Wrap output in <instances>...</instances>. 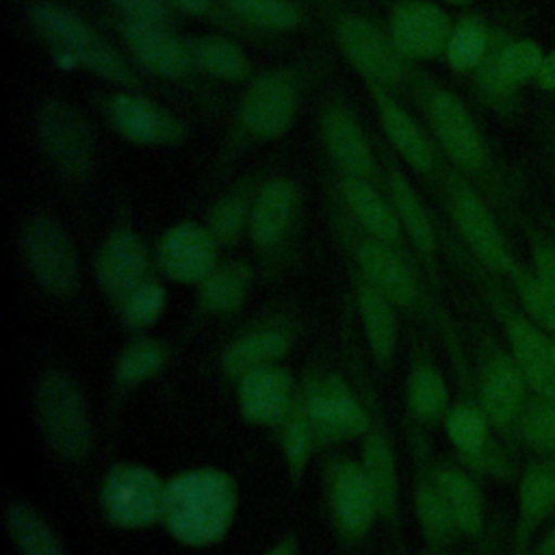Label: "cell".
Segmentation results:
<instances>
[{
  "label": "cell",
  "mask_w": 555,
  "mask_h": 555,
  "mask_svg": "<svg viewBox=\"0 0 555 555\" xmlns=\"http://www.w3.org/2000/svg\"><path fill=\"white\" fill-rule=\"evenodd\" d=\"M301 206L299 184L286 176L275 173L256 184L247 234L260 251H275L291 234Z\"/></svg>",
  "instance_id": "17"
},
{
  "label": "cell",
  "mask_w": 555,
  "mask_h": 555,
  "mask_svg": "<svg viewBox=\"0 0 555 555\" xmlns=\"http://www.w3.org/2000/svg\"><path fill=\"white\" fill-rule=\"evenodd\" d=\"M555 503V468L535 466L520 483V512L525 520H535L544 516Z\"/></svg>",
  "instance_id": "41"
},
{
  "label": "cell",
  "mask_w": 555,
  "mask_h": 555,
  "mask_svg": "<svg viewBox=\"0 0 555 555\" xmlns=\"http://www.w3.org/2000/svg\"><path fill=\"white\" fill-rule=\"evenodd\" d=\"M382 184L392 202V208L401 223L403 236L410 238V243L423 258L431 260L436 256L438 236H436L434 219H431L421 193L414 189L408 173L403 169H399V165L392 160L384 169Z\"/></svg>",
  "instance_id": "23"
},
{
  "label": "cell",
  "mask_w": 555,
  "mask_h": 555,
  "mask_svg": "<svg viewBox=\"0 0 555 555\" xmlns=\"http://www.w3.org/2000/svg\"><path fill=\"white\" fill-rule=\"evenodd\" d=\"M121 317L130 327H147L152 325L165 308V288L152 278L134 288L121 304Z\"/></svg>",
  "instance_id": "43"
},
{
  "label": "cell",
  "mask_w": 555,
  "mask_h": 555,
  "mask_svg": "<svg viewBox=\"0 0 555 555\" xmlns=\"http://www.w3.org/2000/svg\"><path fill=\"white\" fill-rule=\"evenodd\" d=\"M115 9V17L134 20V22H152L163 26H173L176 13L163 0H108Z\"/></svg>",
  "instance_id": "48"
},
{
  "label": "cell",
  "mask_w": 555,
  "mask_h": 555,
  "mask_svg": "<svg viewBox=\"0 0 555 555\" xmlns=\"http://www.w3.org/2000/svg\"><path fill=\"white\" fill-rule=\"evenodd\" d=\"M362 470L375 494L377 509L384 516H390L397 507V492H399L397 466H395V455L388 440L377 431L369 434L364 440Z\"/></svg>",
  "instance_id": "35"
},
{
  "label": "cell",
  "mask_w": 555,
  "mask_h": 555,
  "mask_svg": "<svg viewBox=\"0 0 555 555\" xmlns=\"http://www.w3.org/2000/svg\"><path fill=\"white\" fill-rule=\"evenodd\" d=\"M317 436L343 440L366 429L369 421L356 397L338 382H325L317 388L304 408Z\"/></svg>",
  "instance_id": "24"
},
{
  "label": "cell",
  "mask_w": 555,
  "mask_h": 555,
  "mask_svg": "<svg viewBox=\"0 0 555 555\" xmlns=\"http://www.w3.org/2000/svg\"><path fill=\"white\" fill-rule=\"evenodd\" d=\"M522 434L535 451L546 453L555 449V399H542L529 410Z\"/></svg>",
  "instance_id": "46"
},
{
  "label": "cell",
  "mask_w": 555,
  "mask_h": 555,
  "mask_svg": "<svg viewBox=\"0 0 555 555\" xmlns=\"http://www.w3.org/2000/svg\"><path fill=\"white\" fill-rule=\"evenodd\" d=\"M551 356H553V362H555V343H551Z\"/></svg>",
  "instance_id": "54"
},
{
  "label": "cell",
  "mask_w": 555,
  "mask_h": 555,
  "mask_svg": "<svg viewBox=\"0 0 555 555\" xmlns=\"http://www.w3.org/2000/svg\"><path fill=\"white\" fill-rule=\"evenodd\" d=\"M20 249L35 282L54 297H69L80 282V262L72 234L50 212L35 210L20 228Z\"/></svg>",
  "instance_id": "7"
},
{
  "label": "cell",
  "mask_w": 555,
  "mask_h": 555,
  "mask_svg": "<svg viewBox=\"0 0 555 555\" xmlns=\"http://www.w3.org/2000/svg\"><path fill=\"white\" fill-rule=\"evenodd\" d=\"M301 93V78L293 67H271L251 76L236 108L241 134L256 143L282 139L299 115Z\"/></svg>",
  "instance_id": "6"
},
{
  "label": "cell",
  "mask_w": 555,
  "mask_h": 555,
  "mask_svg": "<svg viewBox=\"0 0 555 555\" xmlns=\"http://www.w3.org/2000/svg\"><path fill=\"white\" fill-rule=\"evenodd\" d=\"M165 364V349L160 343L139 338L124 349L117 362V379L121 384H139L156 375Z\"/></svg>",
  "instance_id": "39"
},
{
  "label": "cell",
  "mask_w": 555,
  "mask_h": 555,
  "mask_svg": "<svg viewBox=\"0 0 555 555\" xmlns=\"http://www.w3.org/2000/svg\"><path fill=\"white\" fill-rule=\"evenodd\" d=\"M349 247L358 275L382 291L395 306L414 308L421 299L418 280L395 245L375 241L360 230L349 232Z\"/></svg>",
  "instance_id": "16"
},
{
  "label": "cell",
  "mask_w": 555,
  "mask_h": 555,
  "mask_svg": "<svg viewBox=\"0 0 555 555\" xmlns=\"http://www.w3.org/2000/svg\"><path fill=\"white\" fill-rule=\"evenodd\" d=\"M100 291L121 304L134 288L150 280V251L128 225L113 230L100 245L93 262Z\"/></svg>",
  "instance_id": "18"
},
{
  "label": "cell",
  "mask_w": 555,
  "mask_h": 555,
  "mask_svg": "<svg viewBox=\"0 0 555 555\" xmlns=\"http://www.w3.org/2000/svg\"><path fill=\"white\" fill-rule=\"evenodd\" d=\"M264 555H295V542L291 538L278 542L275 546H271Z\"/></svg>",
  "instance_id": "51"
},
{
  "label": "cell",
  "mask_w": 555,
  "mask_h": 555,
  "mask_svg": "<svg viewBox=\"0 0 555 555\" xmlns=\"http://www.w3.org/2000/svg\"><path fill=\"white\" fill-rule=\"evenodd\" d=\"M102 108L111 128L137 147L169 150L189 139V126L176 113L137 89L108 93Z\"/></svg>",
  "instance_id": "9"
},
{
  "label": "cell",
  "mask_w": 555,
  "mask_h": 555,
  "mask_svg": "<svg viewBox=\"0 0 555 555\" xmlns=\"http://www.w3.org/2000/svg\"><path fill=\"white\" fill-rule=\"evenodd\" d=\"M408 403L414 416L434 423L447 408V386L440 373L431 366H418L408 386Z\"/></svg>",
  "instance_id": "38"
},
{
  "label": "cell",
  "mask_w": 555,
  "mask_h": 555,
  "mask_svg": "<svg viewBox=\"0 0 555 555\" xmlns=\"http://www.w3.org/2000/svg\"><path fill=\"white\" fill-rule=\"evenodd\" d=\"M176 15H189V17H197L204 22H210L215 26H223L225 30H236V33H245L234 20L232 15L225 11L221 0H163Z\"/></svg>",
  "instance_id": "47"
},
{
  "label": "cell",
  "mask_w": 555,
  "mask_h": 555,
  "mask_svg": "<svg viewBox=\"0 0 555 555\" xmlns=\"http://www.w3.org/2000/svg\"><path fill=\"white\" fill-rule=\"evenodd\" d=\"M525 377L512 358H494L483 375L481 405L494 425H507L520 410Z\"/></svg>",
  "instance_id": "30"
},
{
  "label": "cell",
  "mask_w": 555,
  "mask_h": 555,
  "mask_svg": "<svg viewBox=\"0 0 555 555\" xmlns=\"http://www.w3.org/2000/svg\"><path fill=\"white\" fill-rule=\"evenodd\" d=\"M366 89L379 128L395 156L421 178H436L440 171V150L429 130L397 100L395 91L375 85H366Z\"/></svg>",
  "instance_id": "13"
},
{
  "label": "cell",
  "mask_w": 555,
  "mask_h": 555,
  "mask_svg": "<svg viewBox=\"0 0 555 555\" xmlns=\"http://www.w3.org/2000/svg\"><path fill=\"white\" fill-rule=\"evenodd\" d=\"M189 46L195 72L223 82L251 80V59L234 39L225 35H204L189 39Z\"/></svg>",
  "instance_id": "27"
},
{
  "label": "cell",
  "mask_w": 555,
  "mask_h": 555,
  "mask_svg": "<svg viewBox=\"0 0 555 555\" xmlns=\"http://www.w3.org/2000/svg\"><path fill=\"white\" fill-rule=\"evenodd\" d=\"M451 28V15L436 0H397L388 15L392 43L410 65L442 59Z\"/></svg>",
  "instance_id": "15"
},
{
  "label": "cell",
  "mask_w": 555,
  "mask_h": 555,
  "mask_svg": "<svg viewBox=\"0 0 555 555\" xmlns=\"http://www.w3.org/2000/svg\"><path fill=\"white\" fill-rule=\"evenodd\" d=\"M115 28L126 52L143 72L163 80H184L195 74L189 39H182L173 26L117 17Z\"/></svg>",
  "instance_id": "14"
},
{
  "label": "cell",
  "mask_w": 555,
  "mask_h": 555,
  "mask_svg": "<svg viewBox=\"0 0 555 555\" xmlns=\"http://www.w3.org/2000/svg\"><path fill=\"white\" fill-rule=\"evenodd\" d=\"M219 243L206 225L180 221L171 225L156 245V262L160 271L180 284H202L219 264Z\"/></svg>",
  "instance_id": "19"
},
{
  "label": "cell",
  "mask_w": 555,
  "mask_h": 555,
  "mask_svg": "<svg viewBox=\"0 0 555 555\" xmlns=\"http://www.w3.org/2000/svg\"><path fill=\"white\" fill-rule=\"evenodd\" d=\"M327 22L334 46L364 85L395 91L410 80V63L399 54L388 28L349 9L334 11Z\"/></svg>",
  "instance_id": "5"
},
{
  "label": "cell",
  "mask_w": 555,
  "mask_h": 555,
  "mask_svg": "<svg viewBox=\"0 0 555 555\" xmlns=\"http://www.w3.org/2000/svg\"><path fill=\"white\" fill-rule=\"evenodd\" d=\"M33 397L48 447L65 460L82 457L91 447V418L78 386L61 371H46Z\"/></svg>",
  "instance_id": "8"
},
{
  "label": "cell",
  "mask_w": 555,
  "mask_h": 555,
  "mask_svg": "<svg viewBox=\"0 0 555 555\" xmlns=\"http://www.w3.org/2000/svg\"><path fill=\"white\" fill-rule=\"evenodd\" d=\"M336 193L340 208L356 230L388 245H397L401 241V223L384 184L379 186V182L338 173Z\"/></svg>",
  "instance_id": "20"
},
{
  "label": "cell",
  "mask_w": 555,
  "mask_h": 555,
  "mask_svg": "<svg viewBox=\"0 0 555 555\" xmlns=\"http://www.w3.org/2000/svg\"><path fill=\"white\" fill-rule=\"evenodd\" d=\"M533 273L551 293H555V249L546 245L533 247Z\"/></svg>",
  "instance_id": "49"
},
{
  "label": "cell",
  "mask_w": 555,
  "mask_h": 555,
  "mask_svg": "<svg viewBox=\"0 0 555 555\" xmlns=\"http://www.w3.org/2000/svg\"><path fill=\"white\" fill-rule=\"evenodd\" d=\"M251 269L245 262H225L217 264L199 284V301L204 310L215 314L236 312L251 288Z\"/></svg>",
  "instance_id": "31"
},
{
  "label": "cell",
  "mask_w": 555,
  "mask_h": 555,
  "mask_svg": "<svg viewBox=\"0 0 555 555\" xmlns=\"http://www.w3.org/2000/svg\"><path fill=\"white\" fill-rule=\"evenodd\" d=\"M447 436L464 455H477L486 442V418L470 405H457L447 414Z\"/></svg>",
  "instance_id": "42"
},
{
  "label": "cell",
  "mask_w": 555,
  "mask_h": 555,
  "mask_svg": "<svg viewBox=\"0 0 555 555\" xmlns=\"http://www.w3.org/2000/svg\"><path fill=\"white\" fill-rule=\"evenodd\" d=\"M410 82L438 150L457 167V171L466 176H483L490 169V152L464 100L425 74L410 72Z\"/></svg>",
  "instance_id": "3"
},
{
  "label": "cell",
  "mask_w": 555,
  "mask_h": 555,
  "mask_svg": "<svg viewBox=\"0 0 555 555\" xmlns=\"http://www.w3.org/2000/svg\"><path fill=\"white\" fill-rule=\"evenodd\" d=\"M356 306L375 360L388 362L397 349V306L360 275L356 282Z\"/></svg>",
  "instance_id": "28"
},
{
  "label": "cell",
  "mask_w": 555,
  "mask_h": 555,
  "mask_svg": "<svg viewBox=\"0 0 555 555\" xmlns=\"http://www.w3.org/2000/svg\"><path fill=\"white\" fill-rule=\"evenodd\" d=\"M494 46V37L488 24L477 15H466L453 22L444 61L455 72H475L486 63L490 50Z\"/></svg>",
  "instance_id": "34"
},
{
  "label": "cell",
  "mask_w": 555,
  "mask_h": 555,
  "mask_svg": "<svg viewBox=\"0 0 555 555\" xmlns=\"http://www.w3.org/2000/svg\"><path fill=\"white\" fill-rule=\"evenodd\" d=\"M225 11L245 33L286 35L306 24V13L295 0H221Z\"/></svg>",
  "instance_id": "29"
},
{
  "label": "cell",
  "mask_w": 555,
  "mask_h": 555,
  "mask_svg": "<svg viewBox=\"0 0 555 555\" xmlns=\"http://www.w3.org/2000/svg\"><path fill=\"white\" fill-rule=\"evenodd\" d=\"M436 2H440L444 7H464V4H470L475 0H436Z\"/></svg>",
  "instance_id": "53"
},
{
  "label": "cell",
  "mask_w": 555,
  "mask_h": 555,
  "mask_svg": "<svg viewBox=\"0 0 555 555\" xmlns=\"http://www.w3.org/2000/svg\"><path fill=\"white\" fill-rule=\"evenodd\" d=\"M542 59L544 52L533 39L494 41L486 63L477 69L479 85L490 95H503L525 82H533Z\"/></svg>",
  "instance_id": "22"
},
{
  "label": "cell",
  "mask_w": 555,
  "mask_h": 555,
  "mask_svg": "<svg viewBox=\"0 0 555 555\" xmlns=\"http://www.w3.org/2000/svg\"><path fill=\"white\" fill-rule=\"evenodd\" d=\"M434 483L447 499L453 512V518L457 522V529H462L468 535H477L481 531L483 514H481V499L473 481L455 468H442L436 473Z\"/></svg>",
  "instance_id": "37"
},
{
  "label": "cell",
  "mask_w": 555,
  "mask_h": 555,
  "mask_svg": "<svg viewBox=\"0 0 555 555\" xmlns=\"http://www.w3.org/2000/svg\"><path fill=\"white\" fill-rule=\"evenodd\" d=\"M314 436L317 434H314V429H312L304 410L293 414V418L286 423L282 442H284L286 462H288L293 473H301V468L306 466V462L310 457V451H312Z\"/></svg>",
  "instance_id": "45"
},
{
  "label": "cell",
  "mask_w": 555,
  "mask_h": 555,
  "mask_svg": "<svg viewBox=\"0 0 555 555\" xmlns=\"http://www.w3.org/2000/svg\"><path fill=\"white\" fill-rule=\"evenodd\" d=\"M256 184L251 178H245L210 206L204 225L219 245H232L247 232Z\"/></svg>",
  "instance_id": "32"
},
{
  "label": "cell",
  "mask_w": 555,
  "mask_h": 555,
  "mask_svg": "<svg viewBox=\"0 0 555 555\" xmlns=\"http://www.w3.org/2000/svg\"><path fill=\"white\" fill-rule=\"evenodd\" d=\"M4 522L22 555H63V546L50 525L26 503H9L4 509Z\"/></svg>",
  "instance_id": "36"
},
{
  "label": "cell",
  "mask_w": 555,
  "mask_h": 555,
  "mask_svg": "<svg viewBox=\"0 0 555 555\" xmlns=\"http://www.w3.org/2000/svg\"><path fill=\"white\" fill-rule=\"evenodd\" d=\"M236 488L215 468L182 473L165 483L163 522L169 533L189 544L206 546L225 535L234 518Z\"/></svg>",
  "instance_id": "2"
},
{
  "label": "cell",
  "mask_w": 555,
  "mask_h": 555,
  "mask_svg": "<svg viewBox=\"0 0 555 555\" xmlns=\"http://www.w3.org/2000/svg\"><path fill=\"white\" fill-rule=\"evenodd\" d=\"M30 2H35V0H30Z\"/></svg>",
  "instance_id": "55"
},
{
  "label": "cell",
  "mask_w": 555,
  "mask_h": 555,
  "mask_svg": "<svg viewBox=\"0 0 555 555\" xmlns=\"http://www.w3.org/2000/svg\"><path fill=\"white\" fill-rule=\"evenodd\" d=\"M165 483L145 466L124 464L106 473L100 488L104 516L124 529L152 525L163 516Z\"/></svg>",
  "instance_id": "12"
},
{
  "label": "cell",
  "mask_w": 555,
  "mask_h": 555,
  "mask_svg": "<svg viewBox=\"0 0 555 555\" xmlns=\"http://www.w3.org/2000/svg\"><path fill=\"white\" fill-rule=\"evenodd\" d=\"M416 516L429 540H449L457 529L453 512L438 486H421L416 492Z\"/></svg>",
  "instance_id": "40"
},
{
  "label": "cell",
  "mask_w": 555,
  "mask_h": 555,
  "mask_svg": "<svg viewBox=\"0 0 555 555\" xmlns=\"http://www.w3.org/2000/svg\"><path fill=\"white\" fill-rule=\"evenodd\" d=\"M332 507L340 531L349 538H360L369 531L377 509L371 483L356 464H343L332 477Z\"/></svg>",
  "instance_id": "26"
},
{
  "label": "cell",
  "mask_w": 555,
  "mask_h": 555,
  "mask_svg": "<svg viewBox=\"0 0 555 555\" xmlns=\"http://www.w3.org/2000/svg\"><path fill=\"white\" fill-rule=\"evenodd\" d=\"M37 145L50 169L67 182L85 180L98 158V139L87 115L67 98H46L33 119Z\"/></svg>",
  "instance_id": "4"
},
{
  "label": "cell",
  "mask_w": 555,
  "mask_h": 555,
  "mask_svg": "<svg viewBox=\"0 0 555 555\" xmlns=\"http://www.w3.org/2000/svg\"><path fill=\"white\" fill-rule=\"evenodd\" d=\"M533 82L544 91H555V50L544 54Z\"/></svg>",
  "instance_id": "50"
},
{
  "label": "cell",
  "mask_w": 555,
  "mask_h": 555,
  "mask_svg": "<svg viewBox=\"0 0 555 555\" xmlns=\"http://www.w3.org/2000/svg\"><path fill=\"white\" fill-rule=\"evenodd\" d=\"M288 349V336L278 327H262L236 338L223 353V369L230 375H243L256 366L273 364Z\"/></svg>",
  "instance_id": "33"
},
{
  "label": "cell",
  "mask_w": 555,
  "mask_h": 555,
  "mask_svg": "<svg viewBox=\"0 0 555 555\" xmlns=\"http://www.w3.org/2000/svg\"><path fill=\"white\" fill-rule=\"evenodd\" d=\"M505 332L514 362L525 382L542 399H555V362L551 356V343L529 321L516 314L505 317Z\"/></svg>",
  "instance_id": "25"
},
{
  "label": "cell",
  "mask_w": 555,
  "mask_h": 555,
  "mask_svg": "<svg viewBox=\"0 0 555 555\" xmlns=\"http://www.w3.org/2000/svg\"><path fill=\"white\" fill-rule=\"evenodd\" d=\"M516 282V291L520 295V301L525 310L544 327L555 332V293H551L535 273H527L522 269H514L512 273Z\"/></svg>",
  "instance_id": "44"
},
{
  "label": "cell",
  "mask_w": 555,
  "mask_h": 555,
  "mask_svg": "<svg viewBox=\"0 0 555 555\" xmlns=\"http://www.w3.org/2000/svg\"><path fill=\"white\" fill-rule=\"evenodd\" d=\"M321 145L340 176L384 182L375 147L356 115L343 98H327L319 111Z\"/></svg>",
  "instance_id": "10"
},
{
  "label": "cell",
  "mask_w": 555,
  "mask_h": 555,
  "mask_svg": "<svg viewBox=\"0 0 555 555\" xmlns=\"http://www.w3.org/2000/svg\"><path fill=\"white\" fill-rule=\"evenodd\" d=\"M540 553H542V555H555V527H553V531L546 535V540L542 542Z\"/></svg>",
  "instance_id": "52"
},
{
  "label": "cell",
  "mask_w": 555,
  "mask_h": 555,
  "mask_svg": "<svg viewBox=\"0 0 555 555\" xmlns=\"http://www.w3.org/2000/svg\"><path fill=\"white\" fill-rule=\"evenodd\" d=\"M28 24L54 59L117 89H137L139 76L130 61L80 13L56 0H35L26 9Z\"/></svg>",
  "instance_id": "1"
},
{
  "label": "cell",
  "mask_w": 555,
  "mask_h": 555,
  "mask_svg": "<svg viewBox=\"0 0 555 555\" xmlns=\"http://www.w3.org/2000/svg\"><path fill=\"white\" fill-rule=\"evenodd\" d=\"M449 215L470 251L496 273H514L516 264L503 238V232L481 199V195L460 176L447 178Z\"/></svg>",
  "instance_id": "11"
},
{
  "label": "cell",
  "mask_w": 555,
  "mask_h": 555,
  "mask_svg": "<svg viewBox=\"0 0 555 555\" xmlns=\"http://www.w3.org/2000/svg\"><path fill=\"white\" fill-rule=\"evenodd\" d=\"M293 384L288 373L278 364L256 366L238 377V408L245 421L271 425L286 416Z\"/></svg>",
  "instance_id": "21"
}]
</instances>
